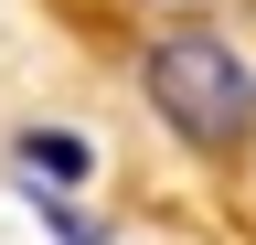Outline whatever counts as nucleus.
Returning <instances> with one entry per match:
<instances>
[{
	"mask_svg": "<svg viewBox=\"0 0 256 245\" xmlns=\"http://www.w3.org/2000/svg\"><path fill=\"white\" fill-rule=\"evenodd\" d=\"M150 107L171 117L182 139H246L256 128V75H246V53L224 43V32H203V21H182V32H160L150 43Z\"/></svg>",
	"mask_w": 256,
	"mask_h": 245,
	"instance_id": "f257e3e1",
	"label": "nucleus"
},
{
	"mask_svg": "<svg viewBox=\"0 0 256 245\" xmlns=\"http://www.w3.org/2000/svg\"><path fill=\"white\" fill-rule=\"evenodd\" d=\"M22 171H54V181H75V171H86V139H64V128H32V139H22Z\"/></svg>",
	"mask_w": 256,
	"mask_h": 245,
	"instance_id": "f03ea898",
	"label": "nucleus"
}]
</instances>
